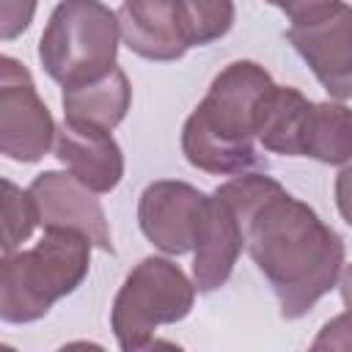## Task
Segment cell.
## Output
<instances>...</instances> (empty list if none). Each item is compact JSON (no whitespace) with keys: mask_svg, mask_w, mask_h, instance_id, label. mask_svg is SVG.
<instances>
[{"mask_svg":"<svg viewBox=\"0 0 352 352\" xmlns=\"http://www.w3.org/2000/svg\"><path fill=\"white\" fill-rule=\"evenodd\" d=\"M242 248H245L242 226H239L234 209L220 195L212 192L206 226H204V234H201V239L192 250L195 253L192 275H195L198 292L209 294V292L220 289L231 278Z\"/></svg>","mask_w":352,"mask_h":352,"instance_id":"12","label":"cell"},{"mask_svg":"<svg viewBox=\"0 0 352 352\" xmlns=\"http://www.w3.org/2000/svg\"><path fill=\"white\" fill-rule=\"evenodd\" d=\"M305 157H314L327 165L352 162V110L341 102H314Z\"/></svg>","mask_w":352,"mask_h":352,"instance_id":"15","label":"cell"},{"mask_svg":"<svg viewBox=\"0 0 352 352\" xmlns=\"http://www.w3.org/2000/svg\"><path fill=\"white\" fill-rule=\"evenodd\" d=\"M338 289H341V300L346 305V311H352V264H346L341 270V278H338Z\"/></svg>","mask_w":352,"mask_h":352,"instance_id":"22","label":"cell"},{"mask_svg":"<svg viewBox=\"0 0 352 352\" xmlns=\"http://www.w3.org/2000/svg\"><path fill=\"white\" fill-rule=\"evenodd\" d=\"M214 195L234 209L245 250L270 280L283 319L305 316L338 283L344 239L272 176L239 173Z\"/></svg>","mask_w":352,"mask_h":352,"instance_id":"1","label":"cell"},{"mask_svg":"<svg viewBox=\"0 0 352 352\" xmlns=\"http://www.w3.org/2000/svg\"><path fill=\"white\" fill-rule=\"evenodd\" d=\"M195 283L179 264L162 256H146L121 283L110 324L124 352L146 349L160 324L182 322L195 302Z\"/></svg>","mask_w":352,"mask_h":352,"instance_id":"5","label":"cell"},{"mask_svg":"<svg viewBox=\"0 0 352 352\" xmlns=\"http://www.w3.org/2000/svg\"><path fill=\"white\" fill-rule=\"evenodd\" d=\"M314 102L305 99L292 85H275L261 124H258V140L267 151L283 154V157H305V135L311 121Z\"/></svg>","mask_w":352,"mask_h":352,"instance_id":"14","label":"cell"},{"mask_svg":"<svg viewBox=\"0 0 352 352\" xmlns=\"http://www.w3.org/2000/svg\"><path fill=\"white\" fill-rule=\"evenodd\" d=\"M91 245L77 228H44L36 248L6 253L0 267L3 322H36L60 297L72 294L88 275Z\"/></svg>","mask_w":352,"mask_h":352,"instance_id":"3","label":"cell"},{"mask_svg":"<svg viewBox=\"0 0 352 352\" xmlns=\"http://www.w3.org/2000/svg\"><path fill=\"white\" fill-rule=\"evenodd\" d=\"M118 25L124 44L146 60H179L190 50L179 25L176 0H124Z\"/></svg>","mask_w":352,"mask_h":352,"instance_id":"11","label":"cell"},{"mask_svg":"<svg viewBox=\"0 0 352 352\" xmlns=\"http://www.w3.org/2000/svg\"><path fill=\"white\" fill-rule=\"evenodd\" d=\"M55 157L94 192H110L124 176V154L107 129L63 118L55 135Z\"/></svg>","mask_w":352,"mask_h":352,"instance_id":"10","label":"cell"},{"mask_svg":"<svg viewBox=\"0 0 352 352\" xmlns=\"http://www.w3.org/2000/svg\"><path fill=\"white\" fill-rule=\"evenodd\" d=\"M129 102H132L129 80L121 66H113L99 80L63 88V118L113 132L124 121Z\"/></svg>","mask_w":352,"mask_h":352,"instance_id":"13","label":"cell"},{"mask_svg":"<svg viewBox=\"0 0 352 352\" xmlns=\"http://www.w3.org/2000/svg\"><path fill=\"white\" fill-rule=\"evenodd\" d=\"M338 3H341V0H275L272 6H278V8L289 16L292 28H297V25H311V22L322 19V16L330 14Z\"/></svg>","mask_w":352,"mask_h":352,"instance_id":"19","label":"cell"},{"mask_svg":"<svg viewBox=\"0 0 352 352\" xmlns=\"http://www.w3.org/2000/svg\"><path fill=\"white\" fill-rule=\"evenodd\" d=\"M3 253H14L38 223L30 190H19L11 179H3Z\"/></svg>","mask_w":352,"mask_h":352,"instance_id":"17","label":"cell"},{"mask_svg":"<svg viewBox=\"0 0 352 352\" xmlns=\"http://www.w3.org/2000/svg\"><path fill=\"white\" fill-rule=\"evenodd\" d=\"M38 0H0V38L11 41L33 22Z\"/></svg>","mask_w":352,"mask_h":352,"instance_id":"18","label":"cell"},{"mask_svg":"<svg viewBox=\"0 0 352 352\" xmlns=\"http://www.w3.org/2000/svg\"><path fill=\"white\" fill-rule=\"evenodd\" d=\"M267 3H275V0H267Z\"/></svg>","mask_w":352,"mask_h":352,"instance_id":"23","label":"cell"},{"mask_svg":"<svg viewBox=\"0 0 352 352\" xmlns=\"http://www.w3.org/2000/svg\"><path fill=\"white\" fill-rule=\"evenodd\" d=\"M275 82L256 60L228 63L209 85L201 104L182 129V151L187 162L204 173L239 176L258 162L253 138Z\"/></svg>","mask_w":352,"mask_h":352,"instance_id":"2","label":"cell"},{"mask_svg":"<svg viewBox=\"0 0 352 352\" xmlns=\"http://www.w3.org/2000/svg\"><path fill=\"white\" fill-rule=\"evenodd\" d=\"M314 349H344L352 352V311L330 319L311 344Z\"/></svg>","mask_w":352,"mask_h":352,"instance_id":"20","label":"cell"},{"mask_svg":"<svg viewBox=\"0 0 352 352\" xmlns=\"http://www.w3.org/2000/svg\"><path fill=\"white\" fill-rule=\"evenodd\" d=\"M30 195L38 209V223L44 228H77L99 250L113 253L110 226L104 209L94 190L77 182L72 173L44 170L30 182Z\"/></svg>","mask_w":352,"mask_h":352,"instance_id":"9","label":"cell"},{"mask_svg":"<svg viewBox=\"0 0 352 352\" xmlns=\"http://www.w3.org/2000/svg\"><path fill=\"white\" fill-rule=\"evenodd\" d=\"M58 129L38 99L25 63L11 55L0 58V151L14 162H38Z\"/></svg>","mask_w":352,"mask_h":352,"instance_id":"6","label":"cell"},{"mask_svg":"<svg viewBox=\"0 0 352 352\" xmlns=\"http://www.w3.org/2000/svg\"><path fill=\"white\" fill-rule=\"evenodd\" d=\"M118 38V14L102 0H60L38 38V60L63 88L85 85L116 66Z\"/></svg>","mask_w":352,"mask_h":352,"instance_id":"4","label":"cell"},{"mask_svg":"<svg viewBox=\"0 0 352 352\" xmlns=\"http://www.w3.org/2000/svg\"><path fill=\"white\" fill-rule=\"evenodd\" d=\"M289 41L333 99H352V6L338 3L322 19L289 28Z\"/></svg>","mask_w":352,"mask_h":352,"instance_id":"8","label":"cell"},{"mask_svg":"<svg viewBox=\"0 0 352 352\" xmlns=\"http://www.w3.org/2000/svg\"><path fill=\"white\" fill-rule=\"evenodd\" d=\"M336 206L341 217L352 226V165H344L336 176Z\"/></svg>","mask_w":352,"mask_h":352,"instance_id":"21","label":"cell"},{"mask_svg":"<svg viewBox=\"0 0 352 352\" xmlns=\"http://www.w3.org/2000/svg\"><path fill=\"white\" fill-rule=\"evenodd\" d=\"M212 195L176 179L151 182L138 204V223L146 239L168 256H182L195 250Z\"/></svg>","mask_w":352,"mask_h":352,"instance_id":"7","label":"cell"},{"mask_svg":"<svg viewBox=\"0 0 352 352\" xmlns=\"http://www.w3.org/2000/svg\"><path fill=\"white\" fill-rule=\"evenodd\" d=\"M182 33L190 47L223 38L234 25V0H176Z\"/></svg>","mask_w":352,"mask_h":352,"instance_id":"16","label":"cell"}]
</instances>
